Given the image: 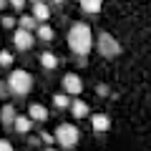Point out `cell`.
Masks as SVG:
<instances>
[{"label": "cell", "mask_w": 151, "mask_h": 151, "mask_svg": "<svg viewBox=\"0 0 151 151\" xmlns=\"http://www.w3.org/2000/svg\"><path fill=\"white\" fill-rule=\"evenodd\" d=\"M53 3H58V5H60V3H63V0H53Z\"/></svg>", "instance_id": "26"}, {"label": "cell", "mask_w": 151, "mask_h": 151, "mask_svg": "<svg viewBox=\"0 0 151 151\" xmlns=\"http://www.w3.org/2000/svg\"><path fill=\"white\" fill-rule=\"evenodd\" d=\"M33 15H35L38 20H48L50 10H48V5H43V3H35V5H33Z\"/></svg>", "instance_id": "12"}, {"label": "cell", "mask_w": 151, "mask_h": 151, "mask_svg": "<svg viewBox=\"0 0 151 151\" xmlns=\"http://www.w3.org/2000/svg\"><path fill=\"white\" fill-rule=\"evenodd\" d=\"M101 3H103V0H81V8L86 13H98V10H101Z\"/></svg>", "instance_id": "13"}, {"label": "cell", "mask_w": 151, "mask_h": 151, "mask_svg": "<svg viewBox=\"0 0 151 151\" xmlns=\"http://www.w3.org/2000/svg\"><path fill=\"white\" fill-rule=\"evenodd\" d=\"M63 86H65V91L73 93V96L83 91V81H81V78H78L76 73H68V76H65V78H63Z\"/></svg>", "instance_id": "6"}, {"label": "cell", "mask_w": 151, "mask_h": 151, "mask_svg": "<svg viewBox=\"0 0 151 151\" xmlns=\"http://www.w3.org/2000/svg\"><path fill=\"white\" fill-rule=\"evenodd\" d=\"M40 63H43L45 68H55V63H58V60H55L53 53H43V55H40Z\"/></svg>", "instance_id": "17"}, {"label": "cell", "mask_w": 151, "mask_h": 151, "mask_svg": "<svg viewBox=\"0 0 151 151\" xmlns=\"http://www.w3.org/2000/svg\"><path fill=\"white\" fill-rule=\"evenodd\" d=\"M0 23H3V18H0Z\"/></svg>", "instance_id": "29"}, {"label": "cell", "mask_w": 151, "mask_h": 151, "mask_svg": "<svg viewBox=\"0 0 151 151\" xmlns=\"http://www.w3.org/2000/svg\"><path fill=\"white\" fill-rule=\"evenodd\" d=\"M70 111H73L76 119H83V116H88V103L86 101H73L70 103Z\"/></svg>", "instance_id": "10"}, {"label": "cell", "mask_w": 151, "mask_h": 151, "mask_svg": "<svg viewBox=\"0 0 151 151\" xmlns=\"http://www.w3.org/2000/svg\"><path fill=\"white\" fill-rule=\"evenodd\" d=\"M30 126H33L30 116H18V119H15V131H18V134H28Z\"/></svg>", "instance_id": "8"}, {"label": "cell", "mask_w": 151, "mask_h": 151, "mask_svg": "<svg viewBox=\"0 0 151 151\" xmlns=\"http://www.w3.org/2000/svg\"><path fill=\"white\" fill-rule=\"evenodd\" d=\"M28 116H30L33 121H45V119H48V111H45L40 103H33V106H30V113H28Z\"/></svg>", "instance_id": "9"}, {"label": "cell", "mask_w": 151, "mask_h": 151, "mask_svg": "<svg viewBox=\"0 0 151 151\" xmlns=\"http://www.w3.org/2000/svg\"><path fill=\"white\" fill-rule=\"evenodd\" d=\"M35 20H38L35 15H23V18H20V28H25V30H33V28H35Z\"/></svg>", "instance_id": "15"}, {"label": "cell", "mask_w": 151, "mask_h": 151, "mask_svg": "<svg viewBox=\"0 0 151 151\" xmlns=\"http://www.w3.org/2000/svg\"><path fill=\"white\" fill-rule=\"evenodd\" d=\"M33 3H40V0H33Z\"/></svg>", "instance_id": "28"}, {"label": "cell", "mask_w": 151, "mask_h": 151, "mask_svg": "<svg viewBox=\"0 0 151 151\" xmlns=\"http://www.w3.org/2000/svg\"><path fill=\"white\" fill-rule=\"evenodd\" d=\"M8 5V0H0V10H3V8H5Z\"/></svg>", "instance_id": "25"}, {"label": "cell", "mask_w": 151, "mask_h": 151, "mask_svg": "<svg viewBox=\"0 0 151 151\" xmlns=\"http://www.w3.org/2000/svg\"><path fill=\"white\" fill-rule=\"evenodd\" d=\"M13 43H15L18 50H30V48H33V35H30V30L18 28V30H15V38H13Z\"/></svg>", "instance_id": "5"}, {"label": "cell", "mask_w": 151, "mask_h": 151, "mask_svg": "<svg viewBox=\"0 0 151 151\" xmlns=\"http://www.w3.org/2000/svg\"><path fill=\"white\" fill-rule=\"evenodd\" d=\"M55 141H58L63 149H73L78 144V129L70 124H60L58 131H55Z\"/></svg>", "instance_id": "3"}, {"label": "cell", "mask_w": 151, "mask_h": 151, "mask_svg": "<svg viewBox=\"0 0 151 151\" xmlns=\"http://www.w3.org/2000/svg\"><path fill=\"white\" fill-rule=\"evenodd\" d=\"M8 88H10V83H3V81H0V96H5Z\"/></svg>", "instance_id": "21"}, {"label": "cell", "mask_w": 151, "mask_h": 151, "mask_svg": "<svg viewBox=\"0 0 151 151\" xmlns=\"http://www.w3.org/2000/svg\"><path fill=\"white\" fill-rule=\"evenodd\" d=\"M53 103H55V108H68L73 101H70L65 93H55V96H53Z\"/></svg>", "instance_id": "14"}, {"label": "cell", "mask_w": 151, "mask_h": 151, "mask_svg": "<svg viewBox=\"0 0 151 151\" xmlns=\"http://www.w3.org/2000/svg\"><path fill=\"white\" fill-rule=\"evenodd\" d=\"M38 38H40V40H50V38H53V28L38 25Z\"/></svg>", "instance_id": "16"}, {"label": "cell", "mask_w": 151, "mask_h": 151, "mask_svg": "<svg viewBox=\"0 0 151 151\" xmlns=\"http://www.w3.org/2000/svg\"><path fill=\"white\" fill-rule=\"evenodd\" d=\"M10 5H13V8H15V10H20V8H23V5H25V0H10Z\"/></svg>", "instance_id": "19"}, {"label": "cell", "mask_w": 151, "mask_h": 151, "mask_svg": "<svg viewBox=\"0 0 151 151\" xmlns=\"http://www.w3.org/2000/svg\"><path fill=\"white\" fill-rule=\"evenodd\" d=\"M40 141H45V144H53V136H50V134H40Z\"/></svg>", "instance_id": "23"}, {"label": "cell", "mask_w": 151, "mask_h": 151, "mask_svg": "<svg viewBox=\"0 0 151 151\" xmlns=\"http://www.w3.org/2000/svg\"><path fill=\"white\" fill-rule=\"evenodd\" d=\"M15 108L13 106H3V111H0V124L3 126H15Z\"/></svg>", "instance_id": "7"}, {"label": "cell", "mask_w": 151, "mask_h": 151, "mask_svg": "<svg viewBox=\"0 0 151 151\" xmlns=\"http://www.w3.org/2000/svg\"><path fill=\"white\" fill-rule=\"evenodd\" d=\"M8 83H10V91L15 93V96H25L33 88V76L28 73V70H13L10 78H8Z\"/></svg>", "instance_id": "2"}, {"label": "cell", "mask_w": 151, "mask_h": 151, "mask_svg": "<svg viewBox=\"0 0 151 151\" xmlns=\"http://www.w3.org/2000/svg\"><path fill=\"white\" fill-rule=\"evenodd\" d=\"M96 93H98V96H106L108 88H106V86H96Z\"/></svg>", "instance_id": "24"}, {"label": "cell", "mask_w": 151, "mask_h": 151, "mask_svg": "<svg viewBox=\"0 0 151 151\" xmlns=\"http://www.w3.org/2000/svg\"><path fill=\"white\" fill-rule=\"evenodd\" d=\"M45 151H55V149H45Z\"/></svg>", "instance_id": "27"}, {"label": "cell", "mask_w": 151, "mask_h": 151, "mask_svg": "<svg viewBox=\"0 0 151 151\" xmlns=\"http://www.w3.org/2000/svg\"><path fill=\"white\" fill-rule=\"evenodd\" d=\"M68 45L76 55H86L91 50V28L86 23H76L68 30Z\"/></svg>", "instance_id": "1"}, {"label": "cell", "mask_w": 151, "mask_h": 151, "mask_svg": "<svg viewBox=\"0 0 151 151\" xmlns=\"http://www.w3.org/2000/svg\"><path fill=\"white\" fill-rule=\"evenodd\" d=\"M0 151H13V146L8 141H0Z\"/></svg>", "instance_id": "22"}, {"label": "cell", "mask_w": 151, "mask_h": 151, "mask_svg": "<svg viewBox=\"0 0 151 151\" xmlns=\"http://www.w3.org/2000/svg\"><path fill=\"white\" fill-rule=\"evenodd\" d=\"M3 25H5V28H13V25H15V18H3Z\"/></svg>", "instance_id": "20"}, {"label": "cell", "mask_w": 151, "mask_h": 151, "mask_svg": "<svg viewBox=\"0 0 151 151\" xmlns=\"http://www.w3.org/2000/svg\"><path fill=\"white\" fill-rule=\"evenodd\" d=\"M10 63H13V55L8 53V50H3V53H0V65H3V68H8Z\"/></svg>", "instance_id": "18"}, {"label": "cell", "mask_w": 151, "mask_h": 151, "mask_svg": "<svg viewBox=\"0 0 151 151\" xmlns=\"http://www.w3.org/2000/svg\"><path fill=\"white\" fill-rule=\"evenodd\" d=\"M108 126H111V121H108V116H103V113H98V116H93V129L101 134V131H108Z\"/></svg>", "instance_id": "11"}, {"label": "cell", "mask_w": 151, "mask_h": 151, "mask_svg": "<svg viewBox=\"0 0 151 151\" xmlns=\"http://www.w3.org/2000/svg\"><path fill=\"white\" fill-rule=\"evenodd\" d=\"M98 50H101V55H106V58H113V55L121 53V45L113 40L111 33H101V38H98Z\"/></svg>", "instance_id": "4"}]
</instances>
